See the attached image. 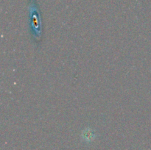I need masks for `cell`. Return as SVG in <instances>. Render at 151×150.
Here are the masks:
<instances>
[{"instance_id":"obj_1","label":"cell","mask_w":151,"mask_h":150,"mask_svg":"<svg viewBox=\"0 0 151 150\" xmlns=\"http://www.w3.org/2000/svg\"><path fill=\"white\" fill-rule=\"evenodd\" d=\"M94 136H95V135H94V132L90 129H86L83 132V138L86 141H93Z\"/></svg>"}]
</instances>
